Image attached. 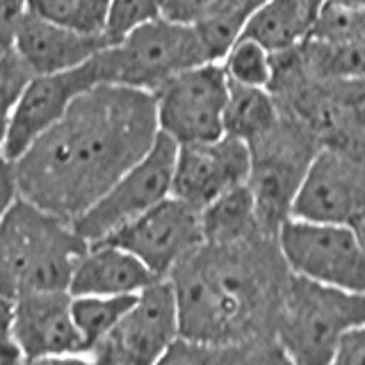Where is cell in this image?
Segmentation results:
<instances>
[{"mask_svg": "<svg viewBox=\"0 0 365 365\" xmlns=\"http://www.w3.org/2000/svg\"><path fill=\"white\" fill-rule=\"evenodd\" d=\"M14 334L23 359L85 354L71 317L68 292H39L16 299Z\"/></svg>", "mask_w": 365, "mask_h": 365, "instance_id": "obj_15", "label": "cell"}, {"mask_svg": "<svg viewBox=\"0 0 365 365\" xmlns=\"http://www.w3.org/2000/svg\"><path fill=\"white\" fill-rule=\"evenodd\" d=\"M277 247L292 277L345 292L365 290L363 233L356 228L288 217L277 231Z\"/></svg>", "mask_w": 365, "mask_h": 365, "instance_id": "obj_7", "label": "cell"}, {"mask_svg": "<svg viewBox=\"0 0 365 365\" xmlns=\"http://www.w3.org/2000/svg\"><path fill=\"white\" fill-rule=\"evenodd\" d=\"M160 11H163V0H110L106 39L117 43L137 26L160 19Z\"/></svg>", "mask_w": 365, "mask_h": 365, "instance_id": "obj_27", "label": "cell"}, {"mask_svg": "<svg viewBox=\"0 0 365 365\" xmlns=\"http://www.w3.org/2000/svg\"><path fill=\"white\" fill-rule=\"evenodd\" d=\"M108 46L110 41L106 37L78 34L30 11L21 16L14 37V53L32 76L71 71L87 64Z\"/></svg>", "mask_w": 365, "mask_h": 365, "instance_id": "obj_16", "label": "cell"}, {"mask_svg": "<svg viewBox=\"0 0 365 365\" xmlns=\"http://www.w3.org/2000/svg\"><path fill=\"white\" fill-rule=\"evenodd\" d=\"M23 14H26V0H0V55L14 51L16 28Z\"/></svg>", "mask_w": 365, "mask_h": 365, "instance_id": "obj_31", "label": "cell"}, {"mask_svg": "<svg viewBox=\"0 0 365 365\" xmlns=\"http://www.w3.org/2000/svg\"><path fill=\"white\" fill-rule=\"evenodd\" d=\"M226 94L228 78L220 62H205L178 73L153 94L158 133L176 146L220 140Z\"/></svg>", "mask_w": 365, "mask_h": 365, "instance_id": "obj_10", "label": "cell"}, {"mask_svg": "<svg viewBox=\"0 0 365 365\" xmlns=\"http://www.w3.org/2000/svg\"><path fill=\"white\" fill-rule=\"evenodd\" d=\"M281 110L269 89L245 87L228 80L224 103V135L251 144L277 125Z\"/></svg>", "mask_w": 365, "mask_h": 365, "instance_id": "obj_21", "label": "cell"}, {"mask_svg": "<svg viewBox=\"0 0 365 365\" xmlns=\"http://www.w3.org/2000/svg\"><path fill=\"white\" fill-rule=\"evenodd\" d=\"M220 64L226 78L235 85L267 89L272 83V73H274L272 53L262 48L254 39L240 37L222 57Z\"/></svg>", "mask_w": 365, "mask_h": 365, "instance_id": "obj_26", "label": "cell"}, {"mask_svg": "<svg viewBox=\"0 0 365 365\" xmlns=\"http://www.w3.org/2000/svg\"><path fill=\"white\" fill-rule=\"evenodd\" d=\"M329 365H365V327H356L342 336Z\"/></svg>", "mask_w": 365, "mask_h": 365, "instance_id": "obj_32", "label": "cell"}, {"mask_svg": "<svg viewBox=\"0 0 365 365\" xmlns=\"http://www.w3.org/2000/svg\"><path fill=\"white\" fill-rule=\"evenodd\" d=\"M180 338L176 297L167 279L151 283L135 294L110 334L89 351L98 365H158Z\"/></svg>", "mask_w": 365, "mask_h": 365, "instance_id": "obj_11", "label": "cell"}, {"mask_svg": "<svg viewBox=\"0 0 365 365\" xmlns=\"http://www.w3.org/2000/svg\"><path fill=\"white\" fill-rule=\"evenodd\" d=\"M30 78L32 73L23 66L14 51L0 55V148L5 144L11 114L23 94V87L28 85Z\"/></svg>", "mask_w": 365, "mask_h": 365, "instance_id": "obj_28", "label": "cell"}, {"mask_svg": "<svg viewBox=\"0 0 365 365\" xmlns=\"http://www.w3.org/2000/svg\"><path fill=\"white\" fill-rule=\"evenodd\" d=\"M87 249L71 222L19 197L0 220V294L68 292Z\"/></svg>", "mask_w": 365, "mask_h": 365, "instance_id": "obj_3", "label": "cell"}, {"mask_svg": "<svg viewBox=\"0 0 365 365\" xmlns=\"http://www.w3.org/2000/svg\"><path fill=\"white\" fill-rule=\"evenodd\" d=\"M365 327V294L290 277L274 329L290 365H329L347 331Z\"/></svg>", "mask_w": 365, "mask_h": 365, "instance_id": "obj_4", "label": "cell"}, {"mask_svg": "<svg viewBox=\"0 0 365 365\" xmlns=\"http://www.w3.org/2000/svg\"><path fill=\"white\" fill-rule=\"evenodd\" d=\"M133 302L135 294L133 297H98V294L71 297V317L85 354H89L119 324V319L133 306Z\"/></svg>", "mask_w": 365, "mask_h": 365, "instance_id": "obj_24", "label": "cell"}, {"mask_svg": "<svg viewBox=\"0 0 365 365\" xmlns=\"http://www.w3.org/2000/svg\"><path fill=\"white\" fill-rule=\"evenodd\" d=\"M103 242L128 251L155 279L163 281L182 258L203 242L199 210L174 197H167Z\"/></svg>", "mask_w": 365, "mask_h": 365, "instance_id": "obj_12", "label": "cell"}, {"mask_svg": "<svg viewBox=\"0 0 365 365\" xmlns=\"http://www.w3.org/2000/svg\"><path fill=\"white\" fill-rule=\"evenodd\" d=\"M297 53L306 73L317 80H363L365 39L345 43L304 41L297 46Z\"/></svg>", "mask_w": 365, "mask_h": 365, "instance_id": "obj_23", "label": "cell"}, {"mask_svg": "<svg viewBox=\"0 0 365 365\" xmlns=\"http://www.w3.org/2000/svg\"><path fill=\"white\" fill-rule=\"evenodd\" d=\"M158 365H290L274 338L205 342L178 338Z\"/></svg>", "mask_w": 365, "mask_h": 365, "instance_id": "obj_19", "label": "cell"}, {"mask_svg": "<svg viewBox=\"0 0 365 365\" xmlns=\"http://www.w3.org/2000/svg\"><path fill=\"white\" fill-rule=\"evenodd\" d=\"M21 365H98L89 354H60V356L26 359Z\"/></svg>", "mask_w": 365, "mask_h": 365, "instance_id": "obj_34", "label": "cell"}, {"mask_svg": "<svg viewBox=\"0 0 365 365\" xmlns=\"http://www.w3.org/2000/svg\"><path fill=\"white\" fill-rule=\"evenodd\" d=\"M260 5L262 0H215V5L192 26L208 62H222Z\"/></svg>", "mask_w": 365, "mask_h": 365, "instance_id": "obj_22", "label": "cell"}, {"mask_svg": "<svg viewBox=\"0 0 365 365\" xmlns=\"http://www.w3.org/2000/svg\"><path fill=\"white\" fill-rule=\"evenodd\" d=\"M155 281L160 279H155L128 251L110 242H98L89 245L85 256L80 258L71 283H68V294L133 297Z\"/></svg>", "mask_w": 365, "mask_h": 365, "instance_id": "obj_17", "label": "cell"}, {"mask_svg": "<svg viewBox=\"0 0 365 365\" xmlns=\"http://www.w3.org/2000/svg\"><path fill=\"white\" fill-rule=\"evenodd\" d=\"M101 85L96 60H91L71 71L32 76L11 114L5 144L0 148L7 160H19L28 151V146L51 128V125L68 110V106L87 91L89 87Z\"/></svg>", "mask_w": 365, "mask_h": 365, "instance_id": "obj_13", "label": "cell"}, {"mask_svg": "<svg viewBox=\"0 0 365 365\" xmlns=\"http://www.w3.org/2000/svg\"><path fill=\"white\" fill-rule=\"evenodd\" d=\"M292 220L349 226L363 233V151L319 146L308 163L290 205Z\"/></svg>", "mask_w": 365, "mask_h": 365, "instance_id": "obj_9", "label": "cell"}, {"mask_svg": "<svg viewBox=\"0 0 365 365\" xmlns=\"http://www.w3.org/2000/svg\"><path fill=\"white\" fill-rule=\"evenodd\" d=\"M19 199L16 176H14V163L0 153V220L11 208V203Z\"/></svg>", "mask_w": 365, "mask_h": 365, "instance_id": "obj_33", "label": "cell"}, {"mask_svg": "<svg viewBox=\"0 0 365 365\" xmlns=\"http://www.w3.org/2000/svg\"><path fill=\"white\" fill-rule=\"evenodd\" d=\"M322 0H262L247 21L242 37L254 39L272 55L302 46L311 32Z\"/></svg>", "mask_w": 365, "mask_h": 365, "instance_id": "obj_18", "label": "cell"}, {"mask_svg": "<svg viewBox=\"0 0 365 365\" xmlns=\"http://www.w3.org/2000/svg\"><path fill=\"white\" fill-rule=\"evenodd\" d=\"M249 146L235 137L185 144L176 148L171 197L201 210L224 192L245 185L249 178Z\"/></svg>", "mask_w": 365, "mask_h": 365, "instance_id": "obj_14", "label": "cell"}, {"mask_svg": "<svg viewBox=\"0 0 365 365\" xmlns=\"http://www.w3.org/2000/svg\"><path fill=\"white\" fill-rule=\"evenodd\" d=\"M94 60L101 83L155 94L167 80L205 64L208 57L192 26L160 16L110 43Z\"/></svg>", "mask_w": 365, "mask_h": 365, "instance_id": "obj_5", "label": "cell"}, {"mask_svg": "<svg viewBox=\"0 0 365 365\" xmlns=\"http://www.w3.org/2000/svg\"><path fill=\"white\" fill-rule=\"evenodd\" d=\"M247 146L251 158L247 187L256 203L258 224L267 235H277L290 217L297 187L319 144L299 121L281 112L277 125Z\"/></svg>", "mask_w": 365, "mask_h": 365, "instance_id": "obj_6", "label": "cell"}, {"mask_svg": "<svg viewBox=\"0 0 365 365\" xmlns=\"http://www.w3.org/2000/svg\"><path fill=\"white\" fill-rule=\"evenodd\" d=\"M290 277L277 235L256 233L233 245L201 242L167 277L176 297L180 338H274Z\"/></svg>", "mask_w": 365, "mask_h": 365, "instance_id": "obj_2", "label": "cell"}, {"mask_svg": "<svg viewBox=\"0 0 365 365\" xmlns=\"http://www.w3.org/2000/svg\"><path fill=\"white\" fill-rule=\"evenodd\" d=\"M199 224L203 242L208 245H233L256 233H265L258 224L256 203L247 182L224 192L201 208Z\"/></svg>", "mask_w": 365, "mask_h": 365, "instance_id": "obj_20", "label": "cell"}, {"mask_svg": "<svg viewBox=\"0 0 365 365\" xmlns=\"http://www.w3.org/2000/svg\"><path fill=\"white\" fill-rule=\"evenodd\" d=\"M155 137L153 94L106 83L89 87L14 160L19 197L73 222Z\"/></svg>", "mask_w": 365, "mask_h": 365, "instance_id": "obj_1", "label": "cell"}, {"mask_svg": "<svg viewBox=\"0 0 365 365\" xmlns=\"http://www.w3.org/2000/svg\"><path fill=\"white\" fill-rule=\"evenodd\" d=\"M26 11L87 37H106L110 0H26Z\"/></svg>", "mask_w": 365, "mask_h": 365, "instance_id": "obj_25", "label": "cell"}, {"mask_svg": "<svg viewBox=\"0 0 365 365\" xmlns=\"http://www.w3.org/2000/svg\"><path fill=\"white\" fill-rule=\"evenodd\" d=\"M176 144L158 133L151 148L137 163L112 182L103 197L73 220L76 233L87 245L103 242L121 226L137 220L153 205L171 197Z\"/></svg>", "mask_w": 365, "mask_h": 365, "instance_id": "obj_8", "label": "cell"}, {"mask_svg": "<svg viewBox=\"0 0 365 365\" xmlns=\"http://www.w3.org/2000/svg\"><path fill=\"white\" fill-rule=\"evenodd\" d=\"M212 5H215V0H163L160 16L174 23L194 26Z\"/></svg>", "mask_w": 365, "mask_h": 365, "instance_id": "obj_30", "label": "cell"}, {"mask_svg": "<svg viewBox=\"0 0 365 365\" xmlns=\"http://www.w3.org/2000/svg\"><path fill=\"white\" fill-rule=\"evenodd\" d=\"M23 361L14 334V302L0 294V365H21Z\"/></svg>", "mask_w": 365, "mask_h": 365, "instance_id": "obj_29", "label": "cell"}]
</instances>
